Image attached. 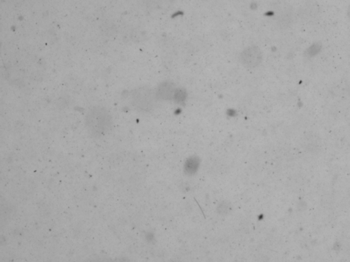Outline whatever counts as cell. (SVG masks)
I'll use <instances>...</instances> for the list:
<instances>
[{"label": "cell", "mask_w": 350, "mask_h": 262, "mask_svg": "<svg viewBox=\"0 0 350 262\" xmlns=\"http://www.w3.org/2000/svg\"><path fill=\"white\" fill-rule=\"evenodd\" d=\"M85 124L86 129L91 136L97 138L104 137L112 130V116L105 107L95 106L88 111Z\"/></svg>", "instance_id": "1"}, {"label": "cell", "mask_w": 350, "mask_h": 262, "mask_svg": "<svg viewBox=\"0 0 350 262\" xmlns=\"http://www.w3.org/2000/svg\"><path fill=\"white\" fill-rule=\"evenodd\" d=\"M156 98L155 91L146 86L138 87L132 93L133 105L144 112H150L154 108Z\"/></svg>", "instance_id": "2"}, {"label": "cell", "mask_w": 350, "mask_h": 262, "mask_svg": "<svg viewBox=\"0 0 350 262\" xmlns=\"http://www.w3.org/2000/svg\"><path fill=\"white\" fill-rule=\"evenodd\" d=\"M262 61V53L260 48L256 46H248L240 54V62L247 69L257 67Z\"/></svg>", "instance_id": "3"}, {"label": "cell", "mask_w": 350, "mask_h": 262, "mask_svg": "<svg viewBox=\"0 0 350 262\" xmlns=\"http://www.w3.org/2000/svg\"><path fill=\"white\" fill-rule=\"evenodd\" d=\"M177 87L171 82H161L156 89L155 94L158 99L169 100L174 98Z\"/></svg>", "instance_id": "4"}, {"label": "cell", "mask_w": 350, "mask_h": 262, "mask_svg": "<svg viewBox=\"0 0 350 262\" xmlns=\"http://www.w3.org/2000/svg\"><path fill=\"white\" fill-rule=\"evenodd\" d=\"M301 17L304 20L311 21L315 19L319 13L318 3L313 0H309L304 3V6L301 9Z\"/></svg>", "instance_id": "5"}, {"label": "cell", "mask_w": 350, "mask_h": 262, "mask_svg": "<svg viewBox=\"0 0 350 262\" xmlns=\"http://www.w3.org/2000/svg\"><path fill=\"white\" fill-rule=\"evenodd\" d=\"M186 98V91L182 88H177V90L175 91V96H174V99H175V101L177 102V103L183 104L184 103Z\"/></svg>", "instance_id": "6"}, {"label": "cell", "mask_w": 350, "mask_h": 262, "mask_svg": "<svg viewBox=\"0 0 350 262\" xmlns=\"http://www.w3.org/2000/svg\"><path fill=\"white\" fill-rule=\"evenodd\" d=\"M199 161L198 159L193 158L188 160V163L186 165V170L189 174L194 173L198 168Z\"/></svg>", "instance_id": "7"}, {"label": "cell", "mask_w": 350, "mask_h": 262, "mask_svg": "<svg viewBox=\"0 0 350 262\" xmlns=\"http://www.w3.org/2000/svg\"><path fill=\"white\" fill-rule=\"evenodd\" d=\"M230 210H231V207L227 203L221 204V205L218 207L219 213H221V214H224H224H227V213H229Z\"/></svg>", "instance_id": "8"}, {"label": "cell", "mask_w": 350, "mask_h": 262, "mask_svg": "<svg viewBox=\"0 0 350 262\" xmlns=\"http://www.w3.org/2000/svg\"><path fill=\"white\" fill-rule=\"evenodd\" d=\"M348 17H349L350 19V5L349 7H348Z\"/></svg>", "instance_id": "9"}]
</instances>
